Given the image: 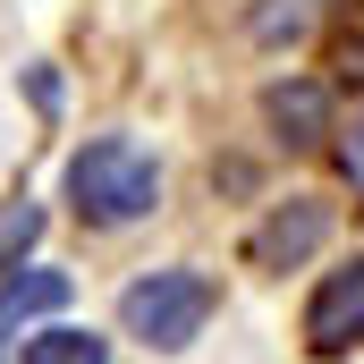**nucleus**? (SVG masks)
Listing matches in <instances>:
<instances>
[{
	"label": "nucleus",
	"instance_id": "obj_5",
	"mask_svg": "<svg viewBox=\"0 0 364 364\" xmlns=\"http://www.w3.org/2000/svg\"><path fill=\"white\" fill-rule=\"evenodd\" d=\"M263 119H272V144L314 153V144L331 136V85H322V77H272V85H263Z\"/></svg>",
	"mask_w": 364,
	"mask_h": 364
},
{
	"label": "nucleus",
	"instance_id": "obj_2",
	"mask_svg": "<svg viewBox=\"0 0 364 364\" xmlns=\"http://www.w3.org/2000/svg\"><path fill=\"white\" fill-rule=\"evenodd\" d=\"M212 314H220V288L195 263H161V272H136L119 288V331L136 348H153V356H186Z\"/></svg>",
	"mask_w": 364,
	"mask_h": 364
},
{
	"label": "nucleus",
	"instance_id": "obj_10",
	"mask_svg": "<svg viewBox=\"0 0 364 364\" xmlns=\"http://www.w3.org/2000/svg\"><path fill=\"white\" fill-rule=\"evenodd\" d=\"M339 136V178L356 186V203H364V110H356V127H331Z\"/></svg>",
	"mask_w": 364,
	"mask_h": 364
},
{
	"label": "nucleus",
	"instance_id": "obj_4",
	"mask_svg": "<svg viewBox=\"0 0 364 364\" xmlns=\"http://www.w3.org/2000/svg\"><path fill=\"white\" fill-rule=\"evenodd\" d=\"M322 237H331V203L322 195H288L246 229V263L255 272H305L322 255Z\"/></svg>",
	"mask_w": 364,
	"mask_h": 364
},
{
	"label": "nucleus",
	"instance_id": "obj_11",
	"mask_svg": "<svg viewBox=\"0 0 364 364\" xmlns=\"http://www.w3.org/2000/svg\"><path fill=\"white\" fill-rule=\"evenodd\" d=\"M26 85H34V110H60V77H51V68H34Z\"/></svg>",
	"mask_w": 364,
	"mask_h": 364
},
{
	"label": "nucleus",
	"instance_id": "obj_6",
	"mask_svg": "<svg viewBox=\"0 0 364 364\" xmlns=\"http://www.w3.org/2000/svg\"><path fill=\"white\" fill-rule=\"evenodd\" d=\"M68 288H77V279L60 272V263H17V272L0 279V331H26L34 314H60Z\"/></svg>",
	"mask_w": 364,
	"mask_h": 364
},
{
	"label": "nucleus",
	"instance_id": "obj_1",
	"mask_svg": "<svg viewBox=\"0 0 364 364\" xmlns=\"http://www.w3.org/2000/svg\"><path fill=\"white\" fill-rule=\"evenodd\" d=\"M68 203L85 229H127L161 212V153L136 136H85L68 153Z\"/></svg>",
	"mask_w": 364,
	"mask_h": 364
},
{
	"label": "nucleus",
	"instance_id": "obj_9",
	"mask_svg": "<svg viewBox=\"0 0 364 364\" xmlns=\"http://www.w3.org/2000/svg\"><path fill=\"white\" fill-rule=\"evenodd\" d=\"M34 246H43V203L34 195H9L0 203V279L17 272V263H34Z\"/></svg>",
	"mask_w": 364,
	"mask_h": 364
},
{
	"label": "nucleus",
	"instance_id": "obj_7",
	"mask_svg": "<svg viewBox=\"0 0 364 364\" xmlns=\"http://www.w3.org/2000/svg\"><path fill=\"white\" fill-rule=\"evenodd\" d=\"M17 364H110V339H93L77 322H51V331H34L17 348Z\"/></svg>",
	"mask_w": 364,
	"mask_h": 364
},
{
	"label": "nucleus",
	"instance_id": "obj_3",
	"mask_svg": "<svg viewBox=\"0 0 364 364\" xmlns=\"http://www.w3.org/2000/svg\"><path fill=\"white\" fill-rule=\"evenodd\" d=\"M296 339H305V356H314V364H331V356H348V348H364V255H348L339 272L314 279Z\"/></svg>",
	"mask_w": 364,
	"mask_h": 364
},
{
	"label": "nucleus",
	"instance_id": "obj_12",
	"mask_svg": "<svg viewBox=\"0 0 364 364\" xmlns=\"http://www.w3.org/2000/svg\"><path fill=\"white\" fill-rule=\"evenodd\" d=\"M0 348H9V331H0Z\"/></svg>",
	"mask_w": 364,
	"mask_h": 364
},
{
	"label": "nucleus",
	"instance_id": "obj_8",
	"mask_svg": "<svg viewBox=\"0 0 364 364\" xmlns=\"http://www.w3.org/2000/svg\"><path fill=\"white\" fill-rule=\"evenodd\" d=\"M322 26V0H263L255 17H246V34L263 43V51H288V43H305Z\"/></svg>",
	"mask_w": 364,
	"mask_h": 364
}]
</instances>
